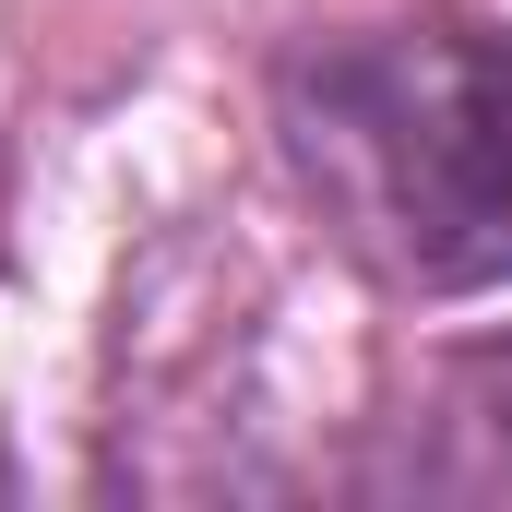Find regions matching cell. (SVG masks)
Listing matches in <instances>:
<instances>
[{
	"label": "cell",
	"instance_id": "cell-2",
	"mask_svg": "<svg viewBox=\"0 0 512 512\" xmlns=\"http://www.w3.org/2000/svg\"><path fill=\"white\" fill-rule=\"evenodd\" d=\"M453 417H465V429L512 465V334H501V346H477V358L453 370Z\"/></svg>",
	"mask_w": 512,
	"mask_h": 512
},
{
	"label": "cell",
	"instance_id": "cell-1",
	"mask_svg": "<svg viewBox=\"0 0 512 512\" xmlns=\"http://www.w3.org/2000/svg\"><path fill=\"white\" fill-rule=\"evenodd\" d=\"M286 167L334 239L417 298L512 286V36L358 24L310 36L274 84Z\"/></svg>",
	"mask_w": 512,
	"mask_h": 512
}]
</instances>
